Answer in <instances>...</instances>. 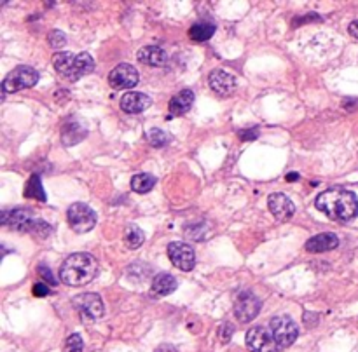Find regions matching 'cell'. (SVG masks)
<instances>
[{
    "label": "cell",
    "mask_w": 358,
    "mask_h": 352,
    "mask_svg": "<svg viewBox=\"0 0 358 352\" xmlns=\"http://www.w3.org/2000/svg\"><path fill=\"white\" fill-rule=\"evenodd\" d=\"M232 333H235V328H232V324L224 323L221 328H219V340H221L222 344H228V342L231 340Z\"/></svg>",
    "instance_id": "cell-29"
},
{
    "label": "cell",
    "mask_w": 358,
    "mask_h": 352,
    "mask_svg": "<svg viewBox=\"0 0 358 352\" xmlns=\"http://www.w3.org/2000/svg\"><path fill=\"white\" fill-rule=\"evenodd\" d=\"M51 232H53V227H51L46 220H35V223H33L32 227V232L30 234H35L39 238L46 239Z\"/></svg>",
    "instance_id": "cell-28"
},
{
    "label": "cell",
    "mask_w": 358,
    "mask_h": 352,
    "mask_svg": "<svg viewBox=\"0 0 358 352\" xmlns=\"http://www.w3.org/2000/svg\"><path fill=\"white\" fill-rule=\"evenodd\" d=\"M312 317H316V314H304V324H306V326H313V324H316V321H313Z\"/></svg>",
    "instance_id": "cell-35"
},
{
    "label": "cell",
    "mask_w": 358,
    "mask_h": 352,
    "mask_svg": "<svg viewBox=\"0 0 358 352\" xmlns=\"http://www.w3.org/2000/svg\"><path fill=\"white\" fill-rule=\"evenodd\" d=\"M39 82V72L32 67H16L12 72L6 76L4 82H2V94L8 93H18V91L28 89Z\"/></svg>",
    "instance_id": "cell-5"
},
{
    "label": "cell",
    "mask_w": 358,
    "mask_h": 352,
    "mask_svg": "<svg viewBox=\"0 0 358 352\" xmlns=\"http://www.w3.org/2000/svg\"><path fill=\"white\" fill-rule=\"evenodd\" d=\"M194 103V93L191 89H182L180 93L175 94L170 101V117H178L184 115Z\"/></svg>",
    "instance_id": "cell-20"
},
{
    "label": "cell",
    "mask_w": 358,
    "mask_h": 352,
    "mask_svg": "<svg viewBox=\"0 0 358 352\" xmlns=\"http://www.w3.org/2000/svg\"><path fill=\"white\" fill-rule=\"evenodd\" d=\"M147 141L154 148H163L170 143V134H167L160 127H152V130L147 131Z\"/></svg>",
    "instance_id": "cell-25"
},
{
    "label": "cell",
    "mask_w": 358,
    "mask_h": 352,
    "mask_svg": "<svg viewBox=\"0 0 358 352\" xmlns=\"http://www.w3.org/2000/svg\"><path fill=\"white\" fill-rule=\"evenodd\" d=\"M37 272L42 276V279L46 281L47 284H51V286H56V279H55V276H53V272L49 270V267L42 265V263H40V265L37 267Z\"/></svg>",
    "instance_id": "cell-30"
},
{
    "label": "cell",
    "mask_w": 358,
    "mask_h": 352,
    "mask_svg": "<svg viewBox=\"0 0 358 352\" xmlns=\"http://www.w3.org/2000/svg\"><path fill=\"white\" fill-rule=\"evenodd\" d=\"M287 180L297 182V180H299V175H297V173H290V175H287Z\"/></svg>",
    "instance_id": "cell-36"
},
{
    "label": "cell",
    "mask_w": 358,
    "mask_h": 352,
    "mask_svg": "<svg viewBox=\"0 0 358 352\" xmlns=\"http://www.w3.org/2000/svg\"><path fill=\"white\" fill-rule=\"evenodd\" d=\"M86 137V127L80 123H77V121L70 119L62 126V143L65 145V147H72V145L80 143Z\"/></svg>",
    "instance_id": "cell-17"
},
{
    "label": "cell",
    "mask_w": 358,
    "mask_h": 352,
    "mask_svg": "<svg viewBox=\"0 0 358 352\" xmlns=\"http://www.w3.org/2000/svg\"><path fill=\"white\" fill-rule=\"evenodd\" d=\"M246 347L252 352H278L280 345L276 344L275 337L264 326H253L246 331Z\"/></svg>",
    "instance_id": "cell-9"
},
{
    "label": "cell",
    "mask_w": 358,
    "mask_h": 352,
    "mask_svg": "<svg viewBox=\"0 0 358 352\" xmlns=\"http://www.w3.org/2000/svg\"><path fill=\"white\" fill-rule=\"evenodd\" d=\"M53 67L60 76L76 82L93 72L94 60L87 53H56L53 58Z\"/></svg>",
    "instance_id": "cell-3"
},
{
    "label": "cell",
    "mask_w": 358,
    "mask_h": 352,
    "mask_svg": "<svg viewBox=\"0 0 358 352\" xmlns=\"http://www.w3.org/2000/svg\"><path fill=\"white\" fill-rule=\"evenodd\" d=\"M47 40H49V46L53 49H62L67 44V35L60 30H51L49 35H47Z\"/></svg>",
    "instance_id": "cell-27"
},
{
    "label": "cell",
    "mask_w": 358,
    "mask_h": 352,
    "mask_svg": "<svg viewBox=\"0 0 358 352\" xmlns=\"http://www.w3.org/2000/svg\"><path fill=\"white\" fill-rule=\"evenodd\" d=\"M339 246V239L334 232H323L318 234V236H313L312 239H308L306 243V252L309 253H327V252H332Z\"/></svg>",
    "instance_id": "cell-15"
},
{
    "label": "cell",
    "mask_w": 358,
    "mask_h": 352,
    "mask_svg": "<svg viewBox=\"0 0 358 352\" xmlns=\"http://www.w3.org/2000/svg\"><path fill=\"white\" fill-rule=\"evenodd\" d=\"M268 208L278 222H289L296 213V204L282 192H275V194L269 195Z\"/></svg>",
    "instance_id": "cell-14"
},
{
    "label": "cell",
    "mask_w": 358,
    "mask_h": 352,
    "mask_svg": "<svg viewBox=\"0 0 358 352\" xmlns=\"http://www.w3.org/2000/svg\"><path fill=\"white\" fill-rule=\"evenodd\" d=\"M261 310V300L250 290L239 291L235 299V316L239 323H250Z\"/></svg>",
    "instance_id": "cell-8"
},
{
    "label": "cell",
    "mask_w": 358,
    "mask_h": 352,
    "mask_svg": "<svg viewBox=\"0 0 358 352\" xmlns=\"http://www.w3.org/2000/svg\"><path fill=\"white\" fill-rule=\"evenodd\" d=\"M138 62L147 67H163L167 63V53L157 46H145L138 49Z\"/></svg>",
    "instance_id": "cell-18"
},
{
    "label": "cell",
    "mask_w": 358,
    "mask_h": 352,
    "mask_svg": "<svg viewBox=\"0 0 358 352\" xmlns=\"http://www.w3.org/2000/svg\"><path fill=\"white\" fill-rule=\"evenodd\" d=\"M152 105L151 96L144 93H126L121 98V108H123L126 114H142V112L147 110Z\"/></svg>",
    "instance_id": "cell-16"
},
{
    "label": "cell",
    "mask_w": 358,
    "mask_h": 352,
    "mask_svg": "<svg viewBox=\"0 0 358 352\" xmlns=\"http://www.w3.org/2000/svg\"><path fill=\"white\" fill-rule=\"evenodd\" d=\"M154 352H177V349L170 344H163V345H160V347H157Z\"/></svg>",
    "instance_id": "cell-34"
},
{
    "label": "cell",
    "mask_w": 358,
    "mask_h": 352,
    "mask_svg": "<svg viewBox=\"0 0 358 352\" xmlns=\"http://www.w3.org/2000/svg\"><path fill=\"white\" fill-rule=\"evenodd\" d=\"M156 182V176L148 175V173H140V175H135L131 178V188L137 194H147V192H151L154 188Z\"/></svg>",
    "instance_id": "cell-22"
},
{
    "label": "cell",
    "mask_w": 358,
    "mask_h": 352,
    "mask_svg": "<svg viewBox=\"0 0 358 352\" xmlns=\"http://www.w3.org/2000/svg\"><path fill=\"white\" fill-rule=\"evenodd\" d=\"M208 84H210L212 91L219 96H231L235 91L238 89V79L231 76L229 72L221 69H215L208 77Z\"/></svg>",
    "instance_id": "cell-13"
},
{
    "label": "cell",
    "mask_w": 358,
    "mask_h": 352,
    "mask_svg": "<svg viewBox=\"0 0 358 352\" xmlns=\"http://www.w3.org/2000/svg\"><path fill=\"white\" fill-rule=\"evenodd\" d=\"M238 137L245 141H253V140H257L259 130L257 127H255V130H241L238 131Z\"/></svg>",
    "instance_id": "cell-31"
},
{
    "label": "cell",
    "mask_w": 358,
    "mask_h": 352,
    "mask_svg": "<svg viewBox=\"0 0 358 352\" xmlns=\"http://www.w3.org/2000/svg\"><path fill=\"white\" fill-rule=\"evenodd\" d=\"M269 331L275 337L276 344L280 345V349L290 347L293 342L299 337V326L296 324V321L289 316H276L269 321Z\"/></svg>",
    "instance_id": "cell-7"
},
{
    "label": "cell",
    "mask_w": 358,
    "mask_h": 352,
    "mask_svg": "<svg viewBox=\"0 0 358 352\" xmlns=\"http://www.w3.org/2000/svg\"><path fill=\"white\" fill-rule=\"evenodd\" d=\"M318 211L334 222H350L358 216V199L346 188H329L316 197Z\"/></svg>",
    "instance_id": "cell-1"
},
{
    "label": "cell",
    "mask_w": 358,
    "mask_h": 352,
    "mask_svg": "<svg viewBox=\"0 0 358 352\" xmlns=\"http://www.w3.org/2000/svg\"><path fill=\"white\" fill-rule=\"evenodd\" d=\"M348 32H350L351 37L358 39V21H351L350 26H348Z\"/></svg>",
    "instance_id": "cell-33"
},
{
    "label": "cell",
    "mask_w": 358,
    "mask_h": 352,
    "mask_svg": "<svg viewBox=\"0 0 358 352\" xmlns=\"http://www.w3.org/2000/svg\"><path fill=\"white\" fill-rule=\"evenodd\" d=\"M145 241V234L144 230L140 229L138 225H128L126 230H124V243L130 249H138Z\"/></svg>",
    "instance_id": "cell-24"
},
{
    "label": "cell",
    "mask_w": 358,
    "mask_h": 352,
    "mask_svg": "<svg viewBox=\"0 0 358 352\" xmlns=\"http://www.w3.org/2000/svg\"><path fill=\"white\" fill-rule=\"evenodd\" d=\"M215 33V25L214 23H194V25L191 26V30H189V39L192 40V42H207V40L212 39V35Z\"/></svg>",
    "instance_id": "cell-21"
},
{
    "label": "cell",
    "mask_w": 358,
    "mask_h": 352,
    "mask_svg": "<svg viewBox=\"0 0 358 352\" xmlns=\"http://www.w3.org/2000/svg\"><path fill=\"white\" fill-rule=\"evenodd\" d=\"M177 286H178L177 279H175L171 274L161 272L154 277V281H152V295L168 297L177 290Z\"/></svg>",
    "instance_id": "cell-19"
},
{
    "label": "cell",
    "mask_w": 358,
    "mask_h": 352,
    "mask_svg": "<svg viewBox=\"0 0 358 352\" xmlns=\"http://www.w3.org/2000/svg\"><path fill=\"white\" fill-rule=\"evenodd\" d=\"M25 197L26 199H35L39 202H46V192H44L42 182H40L39 175H32L30 176L28 184L25 187Z\"/></svg>",
    "instance_id": "cell-23"
},
{
    "label": "cell",
    "mask_w": 358,
    "mask_h": 352,
    "mask_svg": "<svg viewBox=\"0 0 358 352\" xmlns=\"http://www.w3.org/2000/svg\"><path fill=\"white\" fill-rule=\"evenodd\" d=\"M32 291H33V295H35V297H47V295H49V288H47L44 283L33 284Z\"/></svg>",
    "instance_id": "cell-32"
},
{
    "label": "cell",
    "mask_w": 358,
    "mask_h": 352,
    "mask_svg": "<svg viewBox=\"0 0 358 352\" xmlns=\"http://www.w3.org/2000/svg\"><path fill=\"white\" fill-rule=\"evenodd\" d=\"M63 352H84V342L79 333H72L67 338Z\"/></svg>",
    "instance_id": "cell-26"
},
{
    "label": "cell",
    "mask_w": 358,
    "mask_h": 352,
    "mask_svg": "<svg viewBox=\"0 0 358 352\" xmlns=\"http://www.w3.org/2000/svg\"><path fill=\"white\" fill-rule=\"evenodd\" d=\"M0 223L9 229L16 230V232H32V227L35 223L32 211L25 208H15V209H4L2 211V218Z\"/></svg>",
    "instance_id": "cell-10"
},
{
    "label": "cell",
    "mask_w": 358,
    "mask_h": 352,
    "mask_svg": "<svg viewBox=\"0 0 358 352\" xmlns=\"http://www.w3.org/2000/svg\"><path fill=\"white\" fill-rule=\"evenodd\" d=\"M98 274V260L90 253H74L60 267V281L67 286L90 284Z\"/></svg>",
    "instance_id": "cell-2"
},
{
    "label": "cell",
    "mask_w": 358,
    "mask_h": 352,
    "mask_svg": "<svg viewBox=\"0 0 358 352\" xmlns=\"http://www.w3.org/2000/svg\"><path fill=\"white\" fill-rule=\"evenodd\" d=\"M138 80H140V76H138L137 69L128 63H121L109 73V84L114 89H131L137 86Z\"/></svg>",
    "instance_id": "cell-12"
},
{
    "label": "cell",
    "mask_w": 358,
    "mask_h": 352,
    "mask_svg": "<svg viewBox=\"0 0 358 352\" xmlns=\"http://www.w3.org/2000/svg\"><path fill=\"white\" fill-rule=\"evenodd\" d=\"M168 258L173 263L177 269L189 272V270L194 269L196 265V255L194 249L187 245V243L182 241H173L168 245Z\"/></svg>",
    "instance_id": "cell-11"
},
{
    "label": "cell",
    "mask_w": 358,
    "mask_h": 352,
    "mask_svg": "<svg viewBox=\"0 0 358 352\" xmlns=\"http://www.w3.org/2000/svg\"><path fill=\"white\" fill-rule=\"evenodd\" d=\"M67 220L74 232L86 234L96 225V213L84 202H74L67 211Z\"/></svg>",
    "instance_id": "cell-6"
},
{
    "label": "cell",
    "mask_w": 358,
    "mask_h": 352,
    "mask_svg": "<svg viewBox=\"0 0 358 352\" xmlns=\"http://www.w3.org/2000/svg\"><path fill=\"white\" fill-rule=\"evenodd\" d=\"M72 306L83 319V323H96L105 313L103 300L96 293H80V295L74 297Z\"/></svg>",
    "instance_id": "cell-4"
}]
</instances>
